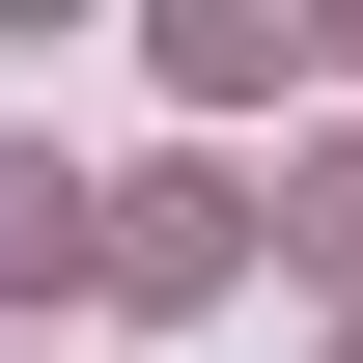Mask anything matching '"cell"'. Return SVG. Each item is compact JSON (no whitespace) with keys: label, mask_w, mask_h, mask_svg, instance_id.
<instances>
[{"label":"cell","mask_w":363,"mask_h":363,"mask_svg":"<svg viewBox=\"0 0 363 363\" xmlns=\"http://www.w3.org/2000/svg\"><path fill=\"white\" fill-rule=\"evenodd\" d=\"M252 279V196L224 168H112V308H224Z\"/></svg>","instance_id":"1"},{"label":"cell","mask_w":363,"mask_h":363,"mask_svg":"<svg viewBox=\"0 0 363 363\" xmlns=\"http://www.w3.org/2000/svg\"><path fill=\"white\" fill-rule=\"evenodd\" d=\"M0 308H112V196L56 140H0Z\"/></svg>","instance_id":"2"},{"label":"cell","mask_w":363,"mask_h":363,"mask_svg":"<svg viewBox=\"0 0 363 363\" xmlns=\"http://www.w3.org/2000/svg\"><path fill=\"white\" fill-rule=\"evenodd\" d=\"M252 84H308V0H168V112H252Z\"/></svg>","instance_id":"3"},{"label":"cell","mask_w":363,"mask_h":363,"mask_svg":"<svg viewBox=\"0 0 363 363\" xmlns=\"http://www.w3.org/2000/svg\"><path fill=\"white\" fill-rule=\"evenodd\" d=\"M279 252H308L335 308H363V140H308V168H279Z\"/></svg>","instance_id":"4"},{"label":"cell","mask_w":363,"mask_h":363,"mask_svg":"<svg viewBox=\"0 0 363 363\" xmlns=\"http://www.w3.org/2000/svg\"><path fill=\"white\" fill-rule=\"evenodd\" d=\"M335 363H363V335H335Z\"/></svg>","instance_id":"5"}]
</instances>
